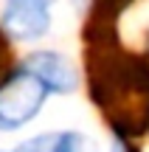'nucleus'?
I'll return each mask as SVG.
<instances>
[{"label": "nucleus", "instance_id": "obj_1", "mask_svg": "<svg viewBox=\"0 0 149 152\" xmlns=\"http://www.w3.org/2000/svg\"><path fill=\"white\" fill-rule=\"evenodd\" d=\"M84 42L93 104L118 138H141L149 132V59L118 42L113 23L87 20Z\"/></svg>", "mask_w": 149, "mask_h": 152}, {"label": "nucleus", "instance_id": "obj_2", "mask_svg": "<svg viewBox=\"0 0 149 152\" xmlns=\"http://www.w3.org/2000/svg\"><path fill=\"white\" fill-rule=\"evenodd\" d=\"M48 99V87L28 68L14 71L0 85V130H20L42 110Z\"/></svg>", "mask_w": 149, "mask_h": 152}, {"label": "nucleus", "instance_id": "obj_3", "mask_svg": "<svg viewBox=\"0 0 149 152\" xmlns=\"http://www.w3.org/2000/svg\"><path fill=\"white\" fill-rule=\"evenodd\" d=\"M51 26V0H6L0 28L11 39H39Z\"/></svg>", "mask_w": 149, "mask_h": 152}, {"label": "nucleus", "instance_id": "obj_4", "mask_svg": "<svg viewBox=\"0 0 149 152\" xmlns=\"http://www.w3.org/2000/svg\"><path fill=\"white\" fill-rule=\"evenodd\" d=\"M25 68L48 87V93H71L76 87V73L71 62L54 51H37L25 59Z\"/></svg>", "mask_w": 149, "mask_h": 152}, {"label": "nucleus", "instance_id": "obj_5", "mask_svg": "<svg viewBox=\"0 0 149 152\" xmlns=\"http://www.w3.org/2000/svg\"><path fill=\"white\" fill-rule=\"evenodd\" d=\"M51 152H96V144L82 132H56L51 135Z\"/></svg>", "mask_w": 149, "mask_h": 152}, {"label": "nucleus", "instance_id": "obj_6", "mask_svg": "<svg viewBox=\"0 0 149 152\" xmlns=\"http://www.w3.org/2000/svg\"><path fill=\"white\" fill-rule=\"evenodd\" d=\"M132 6V0H90V17L93 23H113L121 17V11Z\"/></svg>", "mask_w": 149, "mask_h": 152}, {"label": "nucleus", "instance_id": "obj_7", "mask_svg": "<svg viewBox=\"0 0 149 152\" xmlns=\"http://www.w3.org/2000/svg\"><path fill=\"white\" fill-rule=\"evenodd\" d=\"M14 73V68H11V51H9V37H6V31L0 28V85H3L9 76Z\"/></svg>", "mask_w": 149, "mask_h": 152}, {"label": "nucleus", "instance_id": "obj_8", "mask_svg": "<svg viewBox=\"0 0 149 152\" xmlns=\"http://www.w3.org/2000/svg\"><path fill=\"white\" fill-rule=\"evenodd\" d=\"M113 152H132V149H129V141L118 138V144H113Z\"/></svg>", "mask_w": 149, "mask_h": 152}]
</instances>
